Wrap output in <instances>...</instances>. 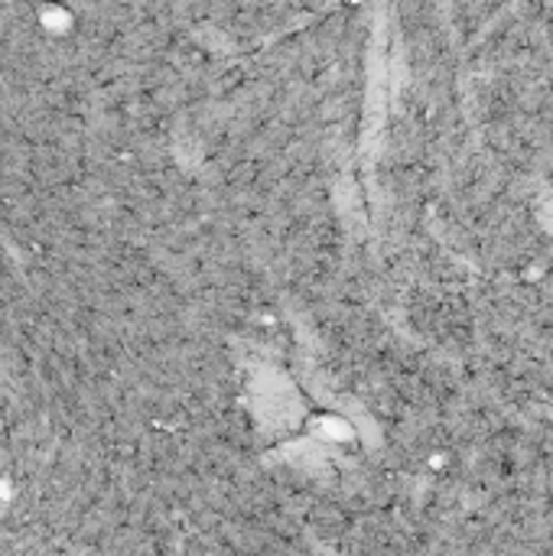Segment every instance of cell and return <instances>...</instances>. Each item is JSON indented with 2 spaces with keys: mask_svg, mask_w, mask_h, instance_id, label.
<instances>
[{
  "mask_svg": "<svg viewBox=\"0 0 553 556\" xmlns=\"http://www.w3.org/2000/svg\"><path fill=\"white\" fill-rule=\"evenodd\" d=\"M548 225H551V228H553V205H551V208H548Z\"/></svg>",
  "mask_w": 553,
  "mask_h": 556,
  "instance_id": "1",
  "label": "cell"
}]
</instances>
